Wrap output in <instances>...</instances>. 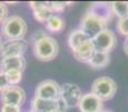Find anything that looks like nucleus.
Returning <instances> with one entry per match:
<instances>
[{
  "instance_id": "obj_29",
  "label": "nucleus",
  "mask_w": 128,
  "mask_h": 112,
  "mask_svg": "<svg viewBox=\"0 0 128 112\" xmlns=\"http://www.w3.org/2000/svg\"><path fill=\"white\" fill-rule=\"evenodd\" d=\"M101 112H110V111H101Z\"/></svg>"
},
{
  "instance_id": "obj_23",
  "label": "nucleus",
  "mask_w": 128,
  "mask_h": 112,
  "mask_svg": "<svg viewBox=\"0 0 128 112\" xmlns=\"http://www.w3.org/2000/svg\"><path fill=\"white\" fill-rule=\"evenodd\" d=\"M8 7L4 2L0 1V25H2V22L8 18Z\"/></svg>"
},
{
  "instance_id": "obj_8",
  "label": "nucleus",
  "mask_w": 128,
  "mask_h": 112,
  "mask_svg": "<svg viewBox=\"0 0 128 112\" xmlns=\"http://www.w3.org/2000/svg\"><path fill=\"white\" fill-rule=\"evenodd\" d=\"M81 89L73 83H65L61 85L60 99L68 106V108H74L79 106V102L82 98Z\"/></svg>"
},
{
  "instance_id": "obj_14",
  "label": "nucleus",
  "mask_w": 128,
  "mask_h": 112,
  "mask_svg": "<svg viewBox=\"0 0 128 112\" xmlns=\"http://www.w3.org/2000/svg\"><path fill=\"white\" fill-rule=\"evenodd\" d=\"M30 108L34 112H58V101L43 100L34 97L30 101Z\"/></svg>"
},
{
  "instance_id": "obj_28",
  "label": "nucleus",
  "mask_w": 128,
  "mask_h": 112,
  "mask_svg": "<svg viewBox=\"0 0 128 112\" xmlns=\"http://www.w3.org/2000/svg\"><path fill=\"white\" fill-rule=\"evenodd\" d=\"M1 44H2L1 43V33H0V46H1Z\"/></svg>"
},
{
  "instance_id": "obj_10",
  "label": "nucleus",
  "mask_w": 128,
  "mask_h": 112,
  "mask_svg": "<svg viewBox=\"0 0 128 112\" xmlns=\"http://www.w3.org/2000/svg\"><path fill=\"white\" fill-rule=\"evenodd\" d=\"M78 107L81 112H101L102 101L90 92L82 95Z\"/></svg>"
},
{
  "instance_id": "obj_6",
  "label": "nucleus",
  "mask_w": 128,
  "mask_h": 112,
  "mask_svg": "<svg viewBox=\"0 0 128 112\" xmlns=\"http://www.w3.org/2000/svg\"><path fill=\"white\" fill-rule=\"evenodd\" d=\"M91 42L93 44L94 51L109 54L115 48L116 44H117V38L112 30L107 28L102 30L101 33H99L96 37H93Z\"/></svg>"
},
{
  "instance_id": "obj_25",
  "label": "nucleus",
  "mask_w": 128,
  "mask_h": 112,
  "mask_svg": "<svg viewBox=\"0 0 128 112\" xmlns=\"http://www.w3.org/2000/svg\"><path fill=\"white\" fill-rule=\"evenodd\" d=\"M1 112H22V109L14 104H2Z\"/></svg>"
},
{
  "instance_id": "obj_15",
  "label": "nucleus",
  "mask_w": 128,
  "mask_h": 112,
  "mask_svg": "<svg viewBox=\"0 0 128 112\" xmlns=\"http://www.w3.org/2000/svg\"><path fill=\"white\" fill-rule=\"evenodd\" d=\"M94 47H93L92 42L88 40L86 43H84L80 48H78L76 51L73 52V55L78 59L79 62H82V63H89V61L91 59L93 53H94Z\"/></svg>"
},
{
  "instance_id": "obj_4",
  "label": "nucleus",
  "mask_w": 128,
  "mask_h": 112,
  "mask_svg": "<svg viewBox=\"0 0 128 112\" xmlns=\"http://www.w3.org/2000/svg\"><path fill=\"white\" fill-rule=\"evenodd\" d=\"M107 26H108L107 22L100 20L99 18L93 16L92 13L89 12V11H86V12L84 13V16L81 19V22H80V29H81L90 39L96 37V36L99 33H101L102 30L107 29Z\"/></svg>"
},
{
  "instance_id": "obj_27",
  "label": "nucleus",
  "mask_w": 128,
  "mask_h": 112,
  "mask_svg": "<svg viewBox=\"0 0 128 112\" xmlns=\"http://www.w3.org/2000/svg\"><path fill=\"white\" fill-rule=\"evenodd\" d=\"M124 49H125V53L128 55V37L126 38V40L124 43Z\"/></svg>"
},
{
  "instance_id": "obj_26",
  "label": "nucleus",
  "mask_w": 128,
  "mask_h": 112,
  "mask_svg": "<svg viewBox=\"0 0 128 112\" xmlns=\"http://www.w3.org/2000/svg\"><path fill=\"white\" fill-rule=\"evenodd\" d=\"M58 112H66L68 111V106H66L61 99L58 100Z\"/></svg>"
},
{
  "instance_id": "obj_13",
  "label": "nucleus",
  "mask_w": 128,
  "mask_h": 112,
  "mask_svg": "<svg viewBox=\"0 0 128 112\" xmlns=\"http://www.w3.org/2000/svg\"><path fill=\"white\" fill-rule=\"evenodd\" d=\"M25 67H26V58L24 55L7 57V58H2L0 62V71L4 73L11 70H18L24 72Z\"/></svg>"
},
{
  "instance_id": "obj_3",
  "label": "nucleus",
  "mask_w": 128,
  "mask_h": 112,
  "mask_svg": "<svg viewBox=\"0 0 128 112\" xmlns=\"http://www.w3.org/2000/svg\"><path fill=\"white\" fill-rule=\"evenodd\" d=\"M117 92V84L108 76H100L93 81L91 85V93L99 98L101 101H108L112 99Z\"/></svg>"
},
{
  "instance_id": "obj_18",
  "label": "nucleus",
  "mask_w": 128,
  "mask_h": 112,
  "mask_svg": "<svg viewBox=\"0 0 128 112\" xmlns=\"http://www.w3.org/2000/svg\"><path fill=\"white\" fill-rule=\"evenodd\" d=\"M45 25H46V29L48 31H51V33H60L65 27L64 19L58 15H53L45 22Z\"/></svg>"
},
{
  "instance_id": "obj_2",
  "label": "nucleus",
  "mask_w": 128,
  "mask_h": 112,
  "mask_svg": "<svg viewBox=\"0 0 128 112\" xmlns=\"http://www.w3.org/2000/svg\"><path fill=\"white\" fill-rule=\"evenodd\" d=\"M0 33L7 40L24 39L27 33V24L20 16H9L2 22Z\"/></svg>"
},
{
  "instance_id": "obj_17",
  "label": "nucleus",
  "mask_w": 128,
  "mask_h": 112,
  "mask_svg": "<svg viewBox=\"0 0 128 112\" xmlns=\"http://www.w3.org/2000/svg\"><path fill=\"white\" fill-rule=\"evenodd\" d=\"M109 62H110V56H109L108 53H102V52L96 51L88 64L93 68L101 70V68H104L106 66L109 65Z\"/></svg>"
},
{
  "instance_id": "obj_16",
  "label": "nucleus",
  "mask_w": 128,
  "mask_h": 112,
  "mask_svg": "<svg viewBox=\"0 0 128 112\" xmlns=\"http://www.w3.org/2000/svg\"><path fill=\"white\" fill-rule=\"evenodd\" d=\"M88 40H90V38L83 33L80 28L74 29L73 31H71L70 36H68V46L72 49V52L76 51L78 48L82 46L84 43H86Z\"/></svg>"
},
{
  "instance_id": "obj_20",
  "label": "nucleus",
  "mask_w": 128,
  "mask_h": 112,
  "mask_svg": "<svg viewBox=\"0 0 128 112\" xmlns=\"http://www.w3.org/2000/svg\"><path fill=\"white\" fill-rule=\"evenodd\" d=\"M7 76V80L9 82V85H17L22 80V72L18 70H11L4 73Z\"/></svg>"
},
{
  "instance_id": "obj_9",
  "label": "nucleus",
  "mask_w": 128,
  "mask_h": 112,
  "mask_svg": "<svg viewBox=\"0 0 128 112\" xmlns=\"http://www.w3.org/2000/svg\"><path fill=\"white\" fill-rule=\"evenodd\" d=\"M28 43L25 39L20 40H6L0 46V58L22 56L26 52Z\"/></svg>"
},
{
  "instance_id": "obj_11",
  "label": "nucleus",
  "mask_w": 128,
  "mask_h": 112,
  "mask_svg": "<svg viewBox=\"0 0 128 112\" xmlns=\"http://www.w3.org/2000/svg\"><path fill=\"white\" fill-rule=\"evenodd\" d=\"M29 7L33 9V16L38 22H46L54 15L48 8L47 1H30Z\"/></svg>"
},
{
  "instance_id": "obj_7",
  "label": "nucleus",
  "mask_w": 128,
  "mask_h": 112,
  "mask_svg": "<svg viewBox=\"0 0 128 112\" xmlns=\"http://www.w3.org/2000/svg\"><path fill=\"white\" fill-rule=\"evenodd\" d=\"M0 100L4 104H14L22 108L26 101V92L19 85H10L0 93Z\"/></svg>"
},
{
  "instance_id": "obj_1",
  "label": "nucleus",
  "mask_w": 128,
  "mask_h": 112,
  "mask_svg": "<svg viewBox=\"0 0 128 112\" xmlns=\"http://www.w3.org/2000/svg\"><path fill=\"white\" fill-rule=\"evenodd\" d=\"M33 53L37 59L50 62L58 54V44L53 37L46 35L43 30L36 31L33 35Z\"/></svg>"
},
{
  "instance_id": "obj_24",
  "label": "nucleus",
  "mask_w": 128,
  "mask_h": 112,
  "mask_svg": "<svg viewBox=\"0 0 128 112\" xmlns=\"http://www.w3.org/2000/svg\"><path fill=\"white\" fill-rule=\"evenodd\" d=\"M8 86H10V85H9V82L7 80L6 74H4V72L0 71V93L6 90Z\"/></svg>"
},
{
  "instance_id": "obj_21",
  "label": "nucleus",
  "mask_w": 128,
  "mask_h": 112,
  "mask_svg": "<svg viewBox=\"0 0 128 112\" xmlns=\"http://www.w3.org/2000/svg\"><path fill=\"white\" fill-rule=\"evenodd\" d=\"M47 4H48V8L51 9L52 12H62V11L65 9V7L70 6L71 2H64V1H47Z\"/></svg>"
},
{
  "instance_id": "obj_12",
  "label": "nucleus",
  "mask_w": 128,
  "mask_h": 112,
  "mask_svg": "<svg viewBox=\"0 0 128 112\" xmlns=\"http://www.w3.org/2000/svg\"><path fill=\"white\" fill-rule=\"evenodd\" d=\"M89 12H91L93 16H96L97 18H99L100 20L107 22L108 24L111 20L114 13L111 10L110 2H94L91 4V7L89 8Z\"/></svg>"
},
{
  "instance_id": "obj_5",
  "label": "nucleus",
  "mask_w": 128,
  "mask_h": 112,
  "mask_svg": "<svg viewBox=\"0 0 128 112\" xmlns=\"http://www.w3.org/2000/svg\"><path fill=\"white\" fill-rule=\"evenodd\" d=\"M61 95V85L54 80L42 81L35 89V98L43 100L58 101Z\"/></svg>"
},
{
  "instance_id": "obj_22",
  "label": "nucleus",
  "mask_w": 128,
  "mask_h": 112,
  "mask_svg": "<svg viewBox=\"0 0 128 112\" xmlns=\"http://www.w3.org/2000/svg\"><path fill=\"white\" fill-rule=\"evenodd\" d=\"M118 33L122 36L128 37V17L122 18V19H118V22L116 25Z\"/></svg>"
},
{
  "instance_id": "obj_30",
  "label": "nucleus",
  "mask_w": 128,
  "mask_h": 112,
  "mask_svg": "<svg viewBox=\"0 0 128 112\" xmlns=\"http://www.w3.org/2000/svg\"><path fill=\"white\" fill-rule=\"evenodd\" d=\"M27 112H34V111H32V110H30V111H27Z\"/></svg>"
},
{
  "instance_id": "obj_19",
  "label": "nucleus",
  "mask_w": 128,
  "mask_h": 112,
  "mask_svg": "<svg viewBox=\"0 0 128 112\" xmlns=\"http://www.w3.org/2000/svg\"><path fill=\"white\" fill-rule=\"evenodd\" d=\"M112 13L119 19L128 17V1H112L110 2Z\"/></svg>"
}]
</instances>
